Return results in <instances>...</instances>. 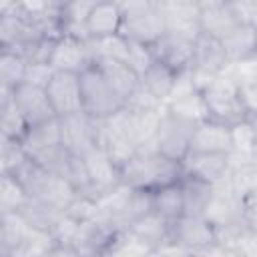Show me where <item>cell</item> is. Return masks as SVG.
<instances>
[{
    "mask_svg": "<svg viewBox=\"0 0 257 257\" xmlns=\"http://www.w3.org/2000/svg\"><path fill=\"white\" fill-rule=\"evenodd\" d=\"M233 137L231 126L213 118H203L195 124L189 151H203V153H231Z\"/></svg>",
    "mask_w": 257,
    "mask_h": 257,
    "instance_id": "obj_16",
    "label": "cell"
},
{
    "mask_svg": "<svg viewBox=\"0 0 257 257\" xmlns=\"http://www.w3.org/2000/svg\"><path fill=\"white\" fill-rule=\"evenodd\" d=\"M195 2V6H197V10L201 12V10H209V8H217V6H221V4H225L227 0H193Z\"/></svg>",
    "mask_w": 257,
    "mask_h": 257,
    "instance_id": "obj_43",
    "label": "cell"
},
{
    "mask_svg": "<svg viewBox=\"0 0 257 257\" xmlns=\"http://www.w3.org/2000/svg\"><path fill=\"white\" fill-rule=\"evenodd\" d=\"M181 177H183L181 161L165 157L155 149V145L139 147L118 167V179L122 185L151 193L161 187L179 183Z\"/></svg>",
    "mask_w": 257,
    "mask_h": 257,
    "instance_id": "obj_1",
    "label": "cell"
},
{
    "mask_svg": "<svg viewBox=\"0 0 257 257\" xmlns=\"http://www.w3.org/2000/svg\"><path fill=\"white\" fill-rule=\"evenodd\" d=\"M124 108L133 110V112H145V110H153V108H165V104L159 98H155L139 80V86L124 100Z\"/></svg>",
    "mask_w": 257,
    "mask_h": 257,
    "instance_id": "obj_37",
    "label": "cell"
},
{
    "mask_svg": "<svg viewBox=\"0 0 257 257\" xmlns=\"http://www.w3.org/2000/svg\"><path fill=\"white\" fill-rule=\"evenodd\" d=\"M80 94H82V112L94 118H106L118 108L124 106V100L100 74V70L90 64L80 72Z\"/></svg>",
    "mask_w": 257,
    "mask_h": 257,
    "instance_id": "obj_4",
    "label": "cell"
},
{
    "mask_svg": "<svg viewBox=\"0 0 257 257\" xmlns=\"http://www.w3.org/2000/svg\"><path fill=\"white\" fill-rule=\"evenodd\" d=\"M231 151H255V118H243L231 124Z\"/></svg>",
    "mask_w": 257,
    "mask_h": 257,
    "instance_id": "obj_36",
    "label": "cell"
},
{
    "mask_svg": "<svg viewBox=\"0 0 257 257\" xmlns=\"http://www.w3.org/2000/svg\"><path fill=\"white\" fill-rule=\"evenodd\" d=\"M179 185H181V193H183V215L203 217V213L213 197L215 185L205 183L195 177H187V175L181 177Z\"/></svg>",
    "mask_w": 257,
    "mask_h": 257,
    "instance_id": "obj_22",
    "label": "cell"
},
{
    "mask_svg": "<svg viewBox=\"0 0 257 257\" xmlns=\"http://www.w3.org/2000/svg\"><path fill=\"white\" fill-rule=\"evenodd\" d=\"M12 102L16 110L20 112L22 120L26 122V126H32V124H38V122H44L56 116L46 96V90L42 86L20 82L16 88H12Z\"/></svg>",
    "mask_w": 257,
    "mask_h": 257,
    "instance_id": "obj_12",
    "label": "cell"
},
{
    "mask_svg": "<svg viewBox=\"0 0 257 257\" xmlns=\"http://www.w3.org/2000/svg\"><path fill=\"white\" fill-rule=\"evenodd\" d=\"M120 22H122V10L110 0H100L88 14L84 28L88 38H100V36L116 34Z\"/></svg>",
    "mask_w": 257,
    "mask_h": 257,
    "instance_id": "obj_20",
    "label": "cell"
},
{
    "mask_svg": "<svg viewBox=\"0 0 257 257\" xmlns=\"http://www.w3.org/2000/svg\"><path fill=\"white\" fill-rule=\"evenodd\" d=\"M28 199V193L10 171H0V209L4 213H16Z\"/></svg>",
    "mask_w": 257,
    "mask_h": 257,
    "instance_id": "obj_31",
    "label": "cell"
},
{
    "mask_svg": "<svg viewBox=\"0 0 257 257\" xmlns=\"http://www.w3.org/2000/svg\"><path fill=\"white\" fill-rule=\"evenodd\" d=\"M2 215H4V211H2V209H0V219H2Z\"/></svg>",
    "mask_w": 257,
    "mask_h": 257,
    "instance_id": "obj_45",
    "label": "cell"
},
{
    "mask_svg": "<svg viewBox=\"0 0 257 257\" xmlns=\"http://www.w3.org/2000/svg\"><path fill=\"white\" fill-rule=\"evenodd\" d=\"M14 6H16V0H0V14L12 10Z\"/></svg>",
    "mask_w": 257,
    "mask_h": 257,
    "instance_id": "obj_44",
    "label": "cell"
},
{
    "mask_svg": "<svg viewBox=\"0 0 257 257\" xmlns=\"http://www.w3.org/2000/svg\"><path fill=\"white\" fill-rule=\"evenodd\" d=\"M227 2H239V0H227Z\"/></svg>",
    "mask_w": 257,
    "mask_h": 257,
    "instance_id": "obj_46",
    "label": "cell"
},
{
    "mask_svg": "<svg viewBox=\"0 0 257 257\" xmlns=\"http://www.w3.org/2000/svg\"><path fill=\"white\" fill-rule=\"evenodd\" d=\"M229 58L221 46L219 38H213L209 34L199 32L193 40V58H191V78L195 88L199 90L209 78L223 72Z\"/></svg>",
    "mask_w": 257,
    "mask_h": 257,
    "instance_id": "obj_7",
    "label": "cell"
},
{
    "mask_svg": "<svg viewBox=\"0 0 257 257\" xmlns=\"http://www.w3.org/2000/svg\"><path fill=\"white\" fill-rule=\"evenodd\" d=\"M165 108L179 114V116H185L189 120H203L207 118V108H205V102H203V96L199 90H191L187 94H181V96H175V98H169L165 102Z\"/></svg>",
    "mask_w": 257,
    "mask_h": 257,
    "instance_id": "obj_30",
    "label": "cell"
},
{
    "mask_svg": "<svg viewBox=\"0 0 257 257\" xmlns=\"http://www.w3.org/2000/svg\"><path fill=\"white\" fill-rule=\"evenodd\" d=\"M54 68L48 62H26V70H24V82L34 84V86H46L50 76H52Z\"/></svg>",
    "mask_w": 257,
    "mask_h": 257,
    "instance_id": "obj_39",
    "label": "cell"
},
{
    "mask_svg": "<svg viewBox=\"0 0 257 257\" xmlns=\"http://www.w3.org/2000/svg\"><path fill=\"white\" fill-rule=\"evenodd\" d=\"M221 46L229 60H243L255 56L257 48V26L239 24L221 38Z\"/></svg>",
    "mask_w": 257,
    "mask_h": 257,
    "instance_id": "obj_25",
    "label": "cell"
},
{
    "mask_svg": "<svg viewBox=\"0 0 257 257\" xmlns=\"http://www.w3.org/2000/svg\"><path fill=\"white\" fill-rule=\"evenodd\" d=\"M195 120H189L185 116H179L171 110H163L157 135H155V147L159 153H163L169 159L181 161L189 153V141L195 128Z\"/></svg>",
    "mask_w": 257,
    "mask_h": 257,
    "instance_id": "obj_8",
    "label": "cell"
},
{
    "mask_svg": "<svg viewBox=\"0 0 257 257\" xmlns=\"http://www.w3.org/2000/svg\"><path fill=\"white\" fill-rule=\"evenodd\" d=\"M151 197H153V213L159 215L163 221L171 223L183 215V193L179 183L161 187L153 191Z\"/></svg>",
    "mask_w": 257,
    "mask_h": 257,
    "instance_id": "obj_28",
    "label": "cell"
},
{
    "mask_svg": "<svg viewBox=\"0 0 257 257\" xmlns=\"http://www.w3.org/2000/svg\"><path fill=\"white\" fill-rule=\"evenodd\" d=\"M88 48H90V54H92V62L96 58L124 60L126 50H128V40L116 32V34H110V36L88 38Z\"/></svg>",
    "mask_w": 257,
    "mask_h": 257,
    "instance_id": "obj_32",
    "label": "cell"
},
{
    "mask_svg": "<svg viewBox=\"0 0 257 257\" xmlns=\"http://www.w3.org/2000/svg\"><path fill=\"white\" fill-rule=\"evenodd\" d=\"M42 38L44 34L36 20L22 8L14 6L12 10L0 14V50L16 52L28 60L34 46Z\"/></svg>",
    "mask_w": 257,
    "mask_h": 257,
    "instance_id": "obj_2",
    "label": "cell"
},
{
    "mask_svg": "<svg viewBox=\"0 0 257 257\" xmlns=\"http://www.w3.org/2000/svg\"><path fill=\"white\" fill-rule=\"evenodd\" d=\"M28 229L30 227L18 213H4L0 219V255H16L28 235Z\"/></svg>",
    "mask_w": 257,
    "mask_h": 257,
    "instance_id": "obj_27",
    "label": "cell"
},
{
    "mask_svg": "<svg viewBox=\"0 0 257 257\" xmlns=\"http://www.w3.org/2000/svg\"><path fill=\"white\" fill-rule=\"evenodd\" d=\"M100 74L108 80V84L116 90V94L126 100L128 94L139 86V74L124 62V60H112V58H96L92 62Z\"/></svg>",
    "mask_w": 257,
    "mask_h": 257,
    "instance_id": "obj_18",
    "label": "cell"
},
{
    "mask_svg": "<svg viewBox=\"0 0 257 257\" xmlns=\"http://www.w3.org/2000/svg\"><path fill=\"white\" fill-rule=\"evenodd\" d=\"M44 90H46V96L56 116H66V114H74L82 110L80 72L54 70Z\"/></svg>",
    "mask_w": 257,
    "mask_h": 257,
    "instance_id": "obj_10",
    "label": "cell"
},
{
    "mask_svg": "<svg viewBox=\"0 0 257 257\" xmlns=\"http://www.w3.org/2000/svg\"><path fill=\"white\" fill-rule=\"evenodd\" d=\"M62 213L76 223H86L98 217V201L84 193H74V197L66 203Z\"/></svg>",
    "mask_w": 257,
    "mask_h": 257,
    "instance_id": "obj_34",
    "label": "cell"
},
{
    "mask_svg": "<svg viewBox=\"0 0 257 257\" xmlns=\"http://www.w3.org/2000/svg\"><path fill=\"white\" fill-rule=\"evenodd\" d=\"M193 40L195 38H191V36L165 30L153 44H149V48H151L153 60L169 66L175 72H183L191 66Z\"/></svg>",
    "mask_w": 257,
    "mask_h": 257,
    "instance_id": "obj_11",
    "label": "cell"
},
{
    "mask_svg": "<svg viewBox=\"0 0 257 257\" xmlns=\"http://www.w3.org/2000/svg\"><path fill=\"white\" fill-rule=\"evenodd\" d=\"M100 124L102 118H94L86 112H74L66 116H58L60 126V143L66 151L84 157L88 151L98 147L100 141Z\"/></svg>",
    "mask_w": 257,
    "mask_h": 257,
    "instance_id": "obj_6",
    "label": "cell"
},
{
    "mask_svg": "<svg viewBox=\"0 0 257 257\" xmlns=\"http://www.w3.org/2000/svg\"><path fill=\"white\" fill-rule=\"evenodd\" d=\"M58 143H60L58 116L44 120V122H38V124H32V126H26V131L20 139V145L28 157H32V155H36V153H40L52 145H58Z\"/></svg>",
    "mask_w": 257,
    "mask_h": 257,
    "instance_id": "obj_23",
    "label": "cell"
},
{
    "mask_svg": "<svg viewBox=\"0 0 257 257\" xmlns=\"http://www.w3.org/2000/svg\"><path fill=\"white\" fill-rule=\"evenodd\" d=\"M239 24L241 22L237 20L229 2H225L217 8H209V10L199 12V32L209 34V36L219 38V40Z\"/></svg>",
    "mask_w": 257,
    "mask_h": 257,
    "instance_id": "obj_24",
    "label": "cell"
},
{
    "mask_svg": "<svg viewBox=\"0 0 257 257\" xmlns=\"http://www.w3.org/2000/svg\"><path fill=\"white\" fill-rule=\"evenodd\" d=\"M229 4L241 24L257 26V0H239V2H229Z\"/></svg>",
    "mask_w": 257,
    "mask_h": 257,
    "instance_id": "obj_41",
    "label": "cell"
},
{
    "mask_svg": "<svg viewBox=\"0 0 257 257\" xmlns=\"http://www.w3.org/2000/svg\"><path fill=\"white\" fill-rule=\"evenodd\" d=\"M163 32H165V20L155 2L145 8L124 12L118 28V34L124 36L128 42H141L147 46L153 44Z\"/></svg>",
    "mask_w": 257,
    "mask_h": 257,
    "instance_id": "obj_9",
    "label": "cell"
},
{
    "mask_svg": "<svg viewBox=\"0 0 257 257\" xmlns=\"http://www.w3.org/2000/svg\"><path fill=\"white\" fill-rule=\"evenodd\" d=\"M167 239L183 247L187 253H221L215 245L213 225L205 217L181 215L169 223Z\"/></svg>",
    "mask_w": 257,
    "mask_h": 257,
    "instance_id": "obj_5",
    "label": "cell"
},
{
    "mask_svg": "<svg viewBox=\"0 0 257 257\" xmlns=\"http://www.w3.org/2000/svg\"><path fill=\"white\" fill-rule=\"evenodd\" d=\"M177 74H179V72L171 70L169 66H165V64H161V62L153 60V62L139 74V80H141V84H143L155 98H159V100L165 104L167 98H169V94H171V90H173V86H175Z\"/></svg>",
    "mask_w": 257,
    "mask_h": 257,
    "instance_id": "obj_26",
    "label": "cell"
},
{
    "mask_svg": "<svg viewBox=\"0 0 257 257\" xmlns=\"http://www.w3.org/2000/svg\"><path fill=\"white\" fill-rule=\"evenodd\" d=\"M235 90H237V98H239L243 110L247 112V116H255V112H257V82L239 84V86H235Z\"/></svg>",
    "mask_w": 257,
    "mask_h": 257,
    "instance_id": "obj_40",
    "label": "cell"
},
{
    "mask_svg": "<svg viewBox=\"0 0 257 257\" xmlns=\"http://www.w3.org/2000/svg\"><path fill=\"white\" fill-rule=\"evenodd\" d=\"M110 2H114V4H116L120 10H122V14H124V12H131V10L145 8V6L153 4L155 0H110Z\"/></svg>",
    "mask_w": 257,
    "mask_h": 257,
    "instance_id": "obj_42",
    "label": "cell"
},
{
    "mask_svg": "<svg viewBox=\"0 0 257 257\" xmlns=\"http://www.w3.org/2000/svg\"><path fill=\"white\" fill-rule=\"evenodd\" d=\"M203 217L213 225H227V223H237L241 217V197L229 189V185L223 181L215 185L213 197L203 213Z\"/></svg>",
    "mask_w": 257,
    "mask_h": 257,
    "instance_id": "obj_17",
    "label": "cell"
},
{
    "mask_svg": "<svg viewBox=\"0 0 257 257\" xmlns=\"http://www.w3.org/2000/svg\"><path fill=\"white\" fill-rule=\"evenodd\" d=\"M24 70H26V58L10 52L0 50V86L16 88L20 82H24Z\"/></svg>",
    "mask_w": 257,
    "mask_h": 257,
    "instance_id": "obj_33",
    "label": "cell"
},
{
    "mask_svg": "<svg viewBox=\"0 0 257 257\" xmlns=\"http://www.w3.org/2000/svg\"><path fill=\"white\" fill-rule=\"evenodd\" d=\"M183 175L201 179L211 185H219L227 179L229 173V153H203L189 151L181 159Z\"/></svg>",
    "mask_w": 257,
    "mask_h": 257,
    "instance_id": "obj_13",
    "label": "cell"
},
{
    "mask_svg": "<svg viewBox=\"0 0 257 257\" xmlns=\"http://www.w3.org/2000/svg\"><path fill=\"white\" fill-rule=\"evenodd\" d=\"M24 223L30 227V229H36V231H46L50 233L54 229V225L60 221L62 217V209L44 201V199H38V197H28L26 203L16 211Z\"/></svg>",
    "mask_w": 257,
    "mask_h": 257,
    "instance_id": "obj_19",
    "label": "cell"
},
{
    "mask_svg": "<svg viewBox=\"0 0 257 257\" xmlns=\"http://www.w3.org/2000/svg\"><path fill=\"white\" fill-rule=\"evenodd\" d=\"M199 92H201L205 108H207V118L225 122L229 126L243 118H255V116H247V112L243 110V106L237 98L235 86L223 74H217L211 80H207L199 88Z\"/></svg>",
    "mask_w": 257,
    "mask_h": 257,
    "instance_id": "obj_3",
    "label": "cell"
},
{
    "mask_svg": "<svg viewBox=\"0 0 257 257\" xmlns=\"http://www.w3.org/2000/svg\"><path fill=\"white\" fill-rule=\"evenodd\" d=\"M124 62H126L137 74H141V72L153 62L151 48H149L147 44H141V42H128V50H126Z\"/></svg>",
    "mask_w": 257,
    "mask_h": 257,
    "instance_id": "obj_38",
    "label": "cell"
},
{
    "mask_svg": "<svg viewBox=\"0 0 257 257\" xmlns=\"http://www.w3.org/2000/svg\"><path fill=\"white\" fill-rule=\"evenodd\" d=\"M48 64L54 70H70L82 72L86 66L92 64V54L88 48V38H76L70 34H62L54 40Z\"/></svg>",
    "mask_w": 257,
    "mask_h": 257,
    "instance_id": "obj_14",
    "label": "cell"
},
{
    "mask_svg": "<svg viewBox=\"0 0 257 257\" xmlns=\"http://www.w3.org/2000/svg\"><path fill=\"white\" fill-rule=\"evenodd\" d=\"M159 6L165 30L195 38L199 34V10L193 0H155Z\"/></svg>",
    "mask_w": 257,
    "mask_h": 257,
    "instance_id": "obj_15",
    "label": "cell"
},
{
    "mask_svg": "<svg viewBox=\"0 0 257 257\" xmlns=\"http://www.w3.org/2000/svg\"><path fill=\"white\" fill-rule=\"evenodd\" d=\"M225 183L239 197L257 191V161H229Z\"/></svg>",
    "mask_w": 257,
    "mask_h": 257,
    "instance_id": "obj_29",
    "label": "cell"
},
{
    "mask_svg": "<svg viewBox=\"0 0 257 257\" xmlns=\"http://www.w3.org/2000/svg\"><path fill=\"white\" fill-rule=\"evenodd\" d=\"M255 62H257L255 56H249V58H243V60H229L221 74L233 86L247 84V82H257V64Z\"/></svg>",
    "mask_w": 257,
    "mask_h": 257,
    "instance_id": "obj_35",
    "label": "cell"
},
{
    "mask_svg": "<svg viewBox=\"0 0 257 257\" xmlns=\"http://www.w3.org/2000/svg\"><path fill=\"white\" fill-rule=\"evenodd\" d=\"M167 231H169V223L163 221L159 215H155L153 211L139 217L137 221H133L128 227H126V233L137 239L141 245H145L151 255L155 253V249L167 239Z\"/></svg>",
    "mask_w": 257,
    "mask_h": 257,
    "instance_id": "obj_21",
    "label": "cell"
}]
</instances>
